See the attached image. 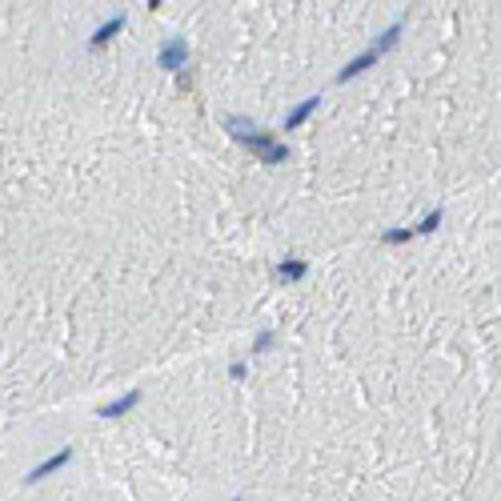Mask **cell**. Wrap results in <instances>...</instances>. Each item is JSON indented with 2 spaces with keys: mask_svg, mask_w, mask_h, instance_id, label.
<instances>
[{
  "mask_svg": "<svg viewBox=\"0 0 501 501\" xmlns=\"http://www.w3.org/2000/svg\"><path fill=\"white\" fill-rule=\"evenodd\" d=\"M269 345H273V329H261V333H257V341H253V353H265Z\"/></svg>",
  "mask_w": 501,
  "mask_h": 501,
  "instance_id": "obj_12",
  "label": "cell"
},
{
  "mask_svg": "<svg viewBox=\"0 0 501 501\" xmlns=\"http://www.w3.org/2000/svg\"><path fill=\"white\" fill-rule=\"evenodd\" d=\"M317 104H321V97H309V100H301L297 109H293V113L285 116V128H301V125H305V121H309V116L317 113Z\"/></svg>",
  "mask_w": 501,
  "mask_h": 501,
  "instance_id": "obj_8",
  "label": "cell"
},
{
  "mask_svg": "<svg viewBox=\"0 0 501 501\" xmlns=\"http://www.w3.org/2000/svg\"><path fill=\"white\" fill-rule=\"evenodd\" d=\"M414 233L417 229H389L381 241H385V245H401V241H414Z\"/></svg>",
  "mask_w": 501,
  "mask_h": 501,
  "instance_id": "obj_10",
  "label": "cell"
},
{
  "mask_svg": "<svg viewBox=\"0 0 501 501\" xmlns=\"http://www.w3.org/2000/svg\"><path fill=\"white\" fill-rule=\"evenodd\" d=\"M381 56H385V52L377 49V44H373V49H365L361 56H353V61H349V64H345V68H341V73H337V85H349L353 76L369 73V68H373V64L381 61Z\"/></svg>",
  "mask_w": 501,
  "mask_h": 501,
  "instance_id": "obj_2",
  "label": "cell"
},
{
  "mask_svg": "<svg viewBox=\"0 0 501 501\" xmlns=\"http://www.w3.org/2000/svg\"><path fill=\"white\" fill-rule=\"evenodd\" d=\"M245 373H249V365H245V361H233V365H229V377H233V381H241Z\"/></svg>",
  "mask_w": 501,
  "mask_h": 501,
  "instance_id": "obj_13",
  "label": "cell"
},
{
  "mask_svg": "<svg viewBox=\"0 0 501 501\" xmlns=\"http://www.w3.org/2000/svg\"><path fill=\"white\" fill-rule=\"evenodd\" d=\"M185 61H188V44L181 37H169L161 44V52H157V64H161V68H169V73H176Z\"/></svg>",
  "mask_w": 501,
  "mask_h": 501,
  "instance_id": "obj_3",
  "label": "cell"
},
{
  "mask_svg": "<svg viewBox=\"0 0 501 501\" xmlns=\"http://www.w3.org/2000/svg\"><path fill=\"white\" fill-rule=\"evenodd\" d=\"M441 225V209H433V213L421 217V225H417V233H433V229Z\"/></svg>",
  "mask_w": 501,
  "mask_h": 501,
  "instance_id": "obj_11",
  "label": "cell"
},
{
  "mask_svg": "<svg viewBox=\"0 0 501 501\" xmlns=\"http://www.w3.org/2000/svg\"><path fill=\"white\" fill-rule=\"evenodd\" d=\"M305 273H309V261H301V257H289V261H281V265H277V281H285V285L301 281Z\"/></svg>",
  "mask_w": 501,
  "mask_h": 501,
  "instance_id": "obj_7",
  "label": "cell"
},
{
  "mask_svg": "<svg viewBox=\"0 0 501 501\" xmlns=\"http://www.w3.org/2000/svg\"><path fill=\"white\" fill-rule=\"evenodd\" d=\"M121 28H125V16H113V20H104V25H100L97 32H92V40H88V49H92V52H100L104 44H109V40H116V32H121Z\"/></svg>",
  "mask_w": 501,
  "mask_h": 501,
  "instance_id": "obj_5",
  "label": "cell"
},
{
  "mask_svg": "<svg viewBox=\"0 0 501 501\" xmlns=\"http://www.w3.org/2000/svg\"><path fill=\"white\" fill-rule=\"evenodd\" d=\"M140 405V389H128L125 397H116V401H109L104 409H100V417H125L128 409H137Z\"/></svg>",
  "mask_w": 501,
  "mask_h": 501,
  "instance_id": "obj_6",
  "label": "cell"
},
{
  "mask_svg": "<svg viewBox=\"0 0 501 501\" xmlns=\"http://www.w3.org/2000/svg\"><path fill=\"white\" fill-rule=\"evenodd\" d=\"M397 40H401V25H389L385 32L377 37V49H381V52H393V49H397Z\"/></svg>",
  "mask_w": 501,
  "mask_h": 501,
  "instance_id": "obj_9",
  "label": "cell"
},
{
  "mask_svg": "<svg viewBox=\"0 0 501 501\" xmlns=\"http://www.w3.org/2000/svg\"><path fill=\"white\" fill-rule=\"evenodd\" d=\"M68 461H73V449H56V453H52V457H49V461H40L37 469H28V477H25V481H28V485H37V481H44V477H49V473H56V469H64V465H68Z\"/></svg>",
  "mask_w": 501,
  "mask_h": 501,
  "instance_id": "obj_4",
  "label": "cell"
},
{
  "mask_svg": "<svg viewBox=\"0 0 501 501\" xmlns=\"http://www.w3.org/2000/svg\"><path fill=\"white\" fill-rule=\"evenodd\" d=\"M233 501H241V497H233Z\"/></svg>",
  "mask_w": 501,
  "mask_h": 501,
  "instance_id": "obj_14",
  "label": "cell"
},
{
  "mask_svg": "<svg viewBox=\"0 0 501 501\" xmlns=\"http://www.w3.org/2000/svg\"><path fill=\"white\" fill-rule=\"evenodd\" d=\"M229 125V133L245 145V149L257 157V161H265V164H281V161H289V149L281 145V140L273 137V133H261V128L253 125V121H241V116H229L225 121Z\"/></svg>",
  "mask_w": 501,
  "mask_h": 501,
  "instance_id": "obj_1",
  "label": "cell"
}]
</instances>
